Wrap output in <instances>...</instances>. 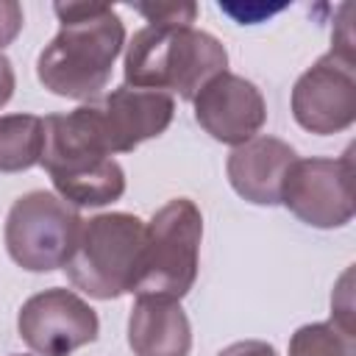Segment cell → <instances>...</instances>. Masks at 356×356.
<instances>
[{
    "label": "cell",
    "mask_w": 356,
    "mask_h": 356,
    "mask_svg": "<svg viewBox=\"0 0 356 356\" xmlns=\"http://www.w3.org/2000/svg\"><path fill=\"white\" fill-rule=\"evenodd\" d=\"M61 28L36 58L39 83L70 100H95L125 47V25L106 3H56Z\"/></svg>",
    "instance_id": "cell-1"
},
{
    "label": "cell",
    "mask_w": 356,
    "mask_h": 356,
    "mask_svg": "<svg viewBox=\"0 0 356 356\" xmlns=\"http://www.w3.org/2000/svg\"><path fill=\"white\" fill-rule=\"evenodd\" d=\"M228 67L222 42L192 25H145L125 47V86L175 92L184 100Z\"/></svg>",
    "instance_id": "cell-2"
},
{
    "label": "cell",
    "mask_w": 356,
    "mask_h": 356,
    "mask_svg": "<svg viewBox=\"0 0 356 356\" xmlns=\"http://www.w3.org/2000/svg\"><path fill=\"white\" fill-rule=\"evenodd\" d=\"M44 125L42 167L47 170L56 192L75 209H95L122 197L125 172L114 156H108L92 136L81 108L67 114H50Z\"/></svg>",
    "instance_id": "cell-3"
},
{
    "label": "cell",
    "mask_w": 356,
    "mask_h": 356,
    "mask_svg": "<svg viewBox=\"0 0 356 356\" xmlns=\"http://www.w3.org/2000/svg\"><path fill=\"white\" fill-rule=\"evenodd\" d=\"M145 222L128 211H108L83 220L75 248L64 264L70 284L89 298L114 300L134 292Z\"/></svg>",
    "instance_id": "cell-4"
},
{
    "label": "cell",
    "mask_w": 356,
    "mask_h": 356,
    "mask_svg": "<svg viewBox=\"0 0 356 356\" xmlns=\"http://www.w3.org/2000/svg\"><path fill=\"white\" fill-rule=\"evenodd\" d=\"M203 217L189 197L167 200L145 222V245L134 281L136 295H164L181 300L197 278Z\"/></svg>",
    "instance_id": "cell-5"
},
{
    "label": "cell",
    "mask_w": 356,
    "mask_h": 356,
    "mask_svg": "<svg viewBox=\"0 0 356 356\" xmlns=\"http://www.w3.org/2000/svg\"><path fill=\"white\" fill-rule=\"evenodd\" d=\"M83 220L53 192L33 189L8 209L3 242L14 264L28 273H53L67 264Z\"/></svg>",
    "instance_id": "cell-6"
},
{
    "label": "cell",
    "mask_w": 356,
    "mask_h": 356,
    "mask_svg": "<svg viewBox=\"0 0 356 356\" xmlns=\"http://www.w3.org/2000/svg\"><path fill=\"white\" fill-rule=\"evenodd\" d=\"M97 145L114 153H131L142 142L164 134L175 114V100L170 92L117 86L108 95H100L78 106Z\"/></svg>",
    "instance_id": "cell-7"
},
{
    "label": "cell",
    "mask_w": 356,
    "mask_h": 356,
    "mask_svg": "<svg viewBox=\"0 0 356 356\" xmlns=\"http://www.w3.org/2000/svg\"><path fill=\"white\" fill-rule=\"evenodd\" d=\"M281 203L312 228H342L353 220V147L342 159H295L284 175Z\"/></svg>",
    "instance_id": "cell-8"
},
{
    "label": "cell",
    "mask_w": 356,
    "mask_h": 356,
    "mask_svg": "<svg viewBox=\"0 0 356 356\" xmlns=\"http://www.w3.org/2000/svg\"><path fill=\"white\" fill-rule=\"evenodd\" d=\"M295 122L317 136L348 131L356 120V61L328 50L292 86Z\"/></svg>",
    "instance_id": "cell-9"
},
{
    "label": "cell",
    "mask_w": 356,
    "mask_h": 356,
    "mask_svg": "<svg viewBox=\"0 0 356 356\" xmlns=\"http://www.w3.org/2000/svg\"><path fill=\"white\" fill-rule=\"evenodd\" d=\"M17 331L36 356H70L97 339L100 323L81 295L53 286L22 303Z\"/></svg>",
    "instance_id": "cell-10"
},
{
    "label": "cell",
    "mask_w": 356,
    "mask_h": 356,
    "mask_svg": "<svg viewBox=\"0 0 356 356\" xmlns=\"http://www.w3.org/2000/svg\"><path fill=\"white\" fill-rule=\"evenodd\" d=\"M192 103L197 125L211 139L234 147L253 139L267 120V106L259 86L228 70L214 75Z\"/></svg>",
    "instance_id": "cell-11"
},
{
    "label": "cell",
    "mask_w": 356,
    "mask_h": 356,
    "mask_svg": "<svg viewBox=\"0 0 356 356\" xmlns=\"http://www.w3.org/2000/svg\"><path fill=\"white\" fill-rule=\"evenodd\" d=\"M295 159L298 153L284 139L253 136L231 150L225 172L239 197L253 206H275L281 203L284 175Z\"/></svg>",
    "instance_id": "cell-12"
},
{
    "label": "cell",
    "mask_w": 356,
    "mask_h": 356,
    "mask_svg": "<svg viewBox=\"0 0 356 356\" xmlns=\"http://www.w3.org/2000/svg\"><path fill=\"white\" fill-rule=\"evenodd\" d=\"M128 345L134 356H189L192 325L175 298L136 295L128 317Z\"/></svg>",
    "instance_id": "cell-13"
},
{
    "label": "cell",
    "mask_w": 356,
    "mask_h": 356,
    "mask_svg": "<svg viewBox=\"0 0 356 356\" xmlns=\"http://www.w3.org/2000/svg\"><path fill=\"white\" fill-rule=\"evenodd\" d=\"M44 125L36 114L0 117V172H22L42 161Z\"/></svg>",
    "instance_id": "cell-14"
},
{
    "label": "cell",
    "mask_w": 356,
    "mask_h": 356,
    "mask_svg": "<svg viewBox=\"0 0 356 356\" xmlns=\"http://www.w3.org/2000/svg\"><path fill=\"white\" fill-rule=\"evenodd\" d=\"M289 356H356V334L331 323L300 325L289 339Z\"/></svg>",
    "instance_id": "cell-15"
},
{
    "label": "cell",
    "mask_w": 356,
    "mask_h": 356,
    "mask_svg": "<svg viewBox=\"0 0 356 356\" xmlns=\"http://www.w3.org/2000/svg\"><path fill=\"white\" fill-rule=\"evenodd\" d=\"M134 11H139L147 25H192L197 6L195 3H134Z\"/></svg>",
    "instance_id": "cell-16"
},
{
    "label": "cell",
    "mask_w": 356,
    "mask_h": 356,
    "mask_svg": "<svg viewBox=\"0 0 356 356\" xmlns=\"http://www.w3.org/2000/svg\"><path fill=\"white\" fill-rule=\"evenodd\" d=\"M331 320L356 334L353 331V292H350V270H345V275L339 278V286L334 289V298H331Z\"/></svg>",
    "instance_id": "cell-17"
},
{
    "label": "cell",
    "mask_w": 356,
    "mask_h": 356,
    "mask_svg": "<svg viewBox=\"0 0 356 356\" xmlns=\"http://www.w3.org/2000/svg\"><path fill=\"white\" fill-rule=\"evenodd\" d=\"M22 31V6L17 0H0V50L8 47Z\"/></svg>",
    "instance_id": "cell-18"
},
{
    "label": "cell",
    "mask_w": 356,
    "mask_h": 356,
    "mask_svg": "<svg viewBox=\"0 0 356 356\" xmlns=\"http://www.w3.org/2000/svg\"><path fill=\"white\" fill-rule=\"evenodd\" d=\"M220 8H222L225 14H231L239 25H253V22H259L264 14L270 17L273 11H281L284 6H264V3H256V6H234V3H220Z\"/></svg>",
    "instance_id": "cell-19"
},
{
    "label": "cell",
    "mask_w": 356,
    "mask_h": 356,
    "mask_svg": "<svg viewBox=\"0 0 356 356\" xmlns=\"http://www.w3.org/2000/svg\"><path fill=\"white\" fill-rule=\"evenodd\" d=\"M217 356H278L275 348L270 342H261V339H242V342H234L228 348H222Z\"/></svg>",
    "instance_id": "cell-20"
},
{
    "label": "cell",
    "mask_w": 356,
    "mask_h": 356,
    "mask_svg": "<svg viewBox=\"0 0 356 356\" xmlns=\"http://www.w3.org/2000/svg\"><path fill=\"white\" fill-rule=\"evenodd\" d=\"M14 86H17V75H14V67H11V61L0 53V108L11 100V95H14Z\"/></svg>",
    "instance_id": "cell-21"
},
{
    "label": "cell",
    "mask_w": 356,
    "mask_h": 356,
    "mask_svg": "<svg viewBox=\"0 0 356 356\" xmlns=\"http://www.w3.org/2000/svg\"><path fill=\"white\" fill-rule=\"evenodd\" d=\"M14 356H22V353H14Z\"/></svg>",
    "instance_id": "cell-22"
}]
</instances>
